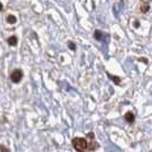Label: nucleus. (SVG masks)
Here are the masks:
<instances>
[{
  "mask_svg": "<svg viewBox=\"0 0 152 152\" xmlns=\"http://www.w3.org/2000/svg\"><path fill=\"white\" fill-rule=\"evenodd\" d=\"M91 144L99 145L95 141L89 142V141H87L84 137H76V138L72 140V145H73V148L79 152H84V151H87V150H93V148H91Z\"/></svg>",
  "mask_w": 152,
  "mask_h": 152,
  "instance_id": "f257e3e1",
  "label": "nucleus"
},
{
  "mask_svg": "<svg viewBox=\"0 0 152 152\" xmlns=\"http://www.w3.org/2000/svg\"><path fill=\"white\" fill-rule=\"evenodd\" d=\"M23 79V71L21 69H16L10 73V80L14 84H18L21 80Z\"/></svg>",
  "mask_w": 152,
  "mask_h": 152,
  "instance_id": "f03ea898",
  "label": "nucleus"
},
{
  "mask_svg": "<svg viewBox=\"0 0 152 152\" xmlns=\"http://www.w3.org/2000/svg\"><path fill=\"white\" fill-rule=\"evenodd\" d=\"M125 120L128 122V124H133L135 121V114L133 112H127L125 114Z\"/></svg>",
  "mask_w": 152,
  "mask_h": 152,
  "instance_id": "7ed1b4c3",
  "label": "nucleus"
},
{
  "mask_svg": "<svg viewBox=\"0 0 152 152\" xmlns=\"http://www.w3.org/2000/svg\"><path fill=\"white\" fill-rule=\"evenodd\" d=\"M7 42L9 46L14 47V46L17 45V38H16L15 36H12V37H9V38L7 39Z\"/></svg>",
  "mask_w": 152,
  "mask_h": 152,
  "instance_id": "20e7f679",
  "label": "nucleus"
},
{
  "mask_svg": "<svg viewBox=\"0 0 152 152\" xmlns=\"http://www.w3.org/2000/svg\"><path fill=\"white\" fill-rule=\"evenodd\" d=\"M94 38L96 39V40H99V41L103 40V32L101 30H95V32H94Z\"/></svg>",
  "mask_w": 152,
  "mask_h": 152,
  "instance_id": "39448f33",
  "label": "nucleus"
},
{
  "mask_svg": "<svg viewBox=\"0 0 152 152\" xmlns=\"http://www.w3.org/2000/svg\"><path fill=\"white\" fill-rule=\"evenodd\" d=\"M6 20H7V22L9 23V24H15L16 21H17V20H16V17L14 15H8Z\"/></svg>",
  "mask_w": 152,
  "mask_h": 152,
  "instance_id": "423d86ee",
  "label": "nucleus"
},
{
  "mask_svg": "<svg viewBox=\"0 0 152 152\" xmlns=\"http://www.w3.org/2000/svg\"><path fill=\"white\" fill-rule=\"evenodd\" d=\"M149 9H150L149 2H144V4H142V6H141V10H142L143 13H146V12H148Z\"/></svg>",
  "mask_w": 152,
  "mask_h": 152,
  "instance_id": "0eeeda50",
  "label": "nucleus"
},
{
  "mask_svg": "<svg viewBox=\"0 0 152 152\" xmlns=\"http://www.w3.org/2000/svg\"><path fill=\"white\" fill-rule=\"evenodd\" d=\"M107 76L110 77V78H111V80H112V81H113V83H115V84H117V85H119V84H120V78H119V77H114V76H111V75H110V73H107Z\"/></svg>",
  "mask_w": 152,
  "mask_h": 152,
  "instance_id": "6e6552de",
  "label": "nucleus"
},
{
  "mask_svg": "<svg viewBox=\"0 0 152 152\" xmlns=\"http://www.w3.org/2000/svg\"><path fill=\"white\" fill-rule=\"evenodd\" d=\"M68 46H69V48H70V49H72V50H76V45H75L72 41H69V45Z\"/></svg>",
  "mask_w": 152,
  "mask_h": 152,
  "instance_id": "1a4fd4ad",
  "label": "nucleus"
},
{
  "mask_svg": "<svg viewBox=\"0 0 152 152\" xmlns=\"http://www.w3.org/2000/svg\"><path fill=\"white\" fill-rule=\"evenodd\" d=\"M0 150H1V151H9V149L5 148V146H0Z\"/></svg>",
  "mask_w": 152,
  "mask_h": 152,
  "instance_id": "9d476101",
  "label": "nucleus"
},
{
  "mask_svg": "<svg viewBox=\"0 0 152 152\" xmlns=\"http://www.w3.org/2000/svg\"><path fill=\"white\" fill-rule=\"evenodd\" d=\"M140 61H141V62H144L145 64H148V60H146V58H140Z\"/></svg>",
  "mask_w": 152,
  "mask_h": 152,
  "instance_id": "9b49d317",
  "label": "nucleus"
},
{
  "mask_svg": "<svg viewBox=\"0 0 152 152\" xmlns=\"http://www.w3.org/2000/svg\"><path fill=\"white\" fill-rule=\"evenodd\" d=\"M2 8H4V6H2V4H1V2H0V12H1V10H2Z\"/></svg>",
  "mask_w": 152,
  "mask_h": 152,
  "instance_id": "f8f14e48",
  "label": "nucleus"
},
{
  "mask_svg": "<svg viewBox=\"0 0 152 152\" xmlns=\"http://www.w3.org/2000/svg\"><path fill=\"white\" fill-rule=\"evenodd\" d=\"M143 1H145V2H149V0H143Z\"/></svg>",
  "mask_w": 152,
  "mask_h": 152,
  "instance_id": "ddd939ff",
  "label": "nucleus"
}]
</instances>
